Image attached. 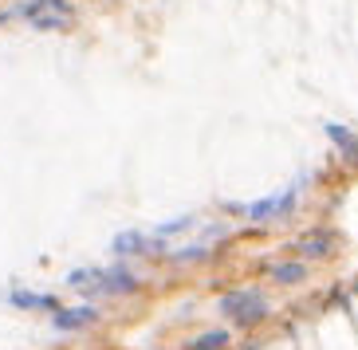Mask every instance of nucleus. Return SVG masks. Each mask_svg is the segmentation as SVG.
<instances>
[{
	"mask_svg": "<svg viewBox=\"0 0 358 350\" xmlns=\"http://www.w3.org/2000/svg\"><path fill=\"white\" fill-rule=\"evenodd\" d=\"M323 134L331 138V146H338V150H343V146H350V142L358 138L355 130H350V126H343V122H327V126H323Z\"/></svg>",
	"mask_w": 358,
	"mask_h": 350,
	"instance_id": "obj_12",
	"label": "nucleus"
},
{
	"mask_svg": "<svg viewBox=\"0 0 358 350\" xmlns=\"http://www.w3.org/2000/svg\"><path fill=\"white\" fill-rule=\"evenodd\" d=\"M99 319V307L91 303H79V307H55L52 311V327L59 335H75V330H87Z\"/></svg>",
	"mask_w": 358,
	"mask_h": 350,
	"instance_id": "obj_6",
	"label": "nucleus"
},
{
	"mask_svg": "<svg viewBox=\"0 0 358 350\" xmlns=\"http://www.w3.org/2000/svg\"><path fill=\"white\" fill-rule=\"evenodd\" d=\"M205 256H209V248L193 245V248H173V252H169V260H173V264H197V260H205Z\"/></svg>",
	"mask_w": 358,
	"mask_h": 350,
	"instance_id": "obj_13",
	"label": "nucleus"
},
{
	"mask_svg": "<svg viewBox=\"0 0 358 350\" xmlns=\"http://www.w3.org/2000/svg\"><path fill=\"white\" fill-rule=\"evenodd\" d=\"M338 158H343V166H347V170H358V138L350 142V146L338 150Z\"/></svg>",
	"mask_w": 358,
	"mask_h": 350,
	"instance_id": "obj_14",
	"label": "nucleus"
},
{
	"mask_svg": "<svg viewBox=\"0 0 358 350\" xmlns=\"http://www.w3.org/2000/svg\"><path fill=\"white\" fill-rule=\"evenodd\" d=\"M12 16L28 20L40 32H59L71 24V4L67 0H24L20 8H12Z\"/></svg>",
	"mask_w": 358,
	"mask_h": 350,
	"instance_id": "obj_2",
	"label": "nucleus"
},
{
	"mask_svg": "<svg viewBox=\"0 0 358 350\" xmlns=\"http://www.w3.org/2000/svg\"><path fill=\"white\" fill-rule=\"evenodd\" d=\"M241 350H260V342H248V347H241Z\"/></svg>",
	"mask_w": 358,
	"mask_h": 350,
	"instance_id": "obj_15",
	"label": "nucleus"
},
{
	"mask_svg": "<svg viewBox=\"0 0 358 350\" xmlns=\"http://www.w3.org/2000/svg\"><path fill=\"white\" fill-rule=\"evenodd\" d=\"M162 236H150V233H138V228H130V233L115 236L110 240V252L115 256H138V252H150V248H158Z\"/></svg>",
	"mask_w": 358,
	"mask_h": 350,
	"instance_id": "obj_8",
	"label": "nucleus"
},
{
	"mask_svg": "<svg viewBox=\"0 0 358 350\" xmlns=\"http://www.w3.org/2000/svg\"><path fill=\"white\" fill-rule=\"evenodd\" d=\"M229 342H232L229 330H224V327H213V330H205V335H197V339H193L185 350H229Z\"/></svg>",
	"mask_w": 358,
	"mask_h": 350,
	"instance_id": "obj_10",
	"label": "nucleus"
},
{
	"mask_svg": "<svg viewBox=\"0 0 358 350\" xmlns=\"http://www.w3.org/2000/svg\"><path fill=\"white\" fill-rule=\"evenodd\" d=\"M268 279L272 287H303L311 279V264L307 260H280V264H268Z\"/></svg>",
	"mask_w": 358,
	"mask_h": 350,
	"instance_id": "obj_7",
	"label": "nucleus"
},
{
	"mask_svg": "<svg viewBox=\"0 0 358 350\" xmlns=\"http://www.w3.org/2000/svg\"><path fill=\"white\" fill-rule=\"evenodd\" d=\"M8 303H12V307H28V311H55V307H59V299H55V296L20 291V287H12V291H8Z\"/></svg>",
	"mask_w": 358,
	"mask_h": 350,
	"instance_id": "obj_9",
	"label": "nucleus"
},
{
	"mask_svg": "<svg viewBox=\"0 0 358 350\" xmlns=\"http://www.w3.org/2000/svg\"><path fill=\"white\" fill-rule=\"evenodd\" d=\"M295 205H299V193L295 189H284V193H268V197H260V201L244 205V217L256 224H272V221H287L295 212Z\"/></svg>",
	"mask_w": 358,
	"mask_h": 350,
	"instance_id": "obj_4",
	"label": "nucleus"
},
{
	"mask_svg": "<svg viewBox=\"0 0 358 350\" xmlns=\"http://www.w3.org/2000/svg\"><path fill=\"white\" fill-rule=\"evenodd\" d=\"M350 296H358V276H355V284H350Z\"/></svg>",
	"mask_w": 358,
	"mask_h": 350,
	"instance_id": "obj_16",
	"label": "nucleus"
},
{
	"mask_svg": "<svg viewBox=\"0 0 358 350\" xmlns=\"http://www.w3.org/2000/svg\"><path fill=\"white\" fill-rule=\"evenodd\" d=\"M292 252L303 256L307 264H311V260L327 264V260H335V256L343 252V233H338V228H307L303 236L292 240Z\"/></svg>",
	"mask_w": 358,
	"mask_h": 350,
	"instance_id": "obj_3",
	"label": "nucleus"
},
{
	"mask_svg": "<svg viewBox=\"0 0 358 350\" xmlns=\"http://www.w3.org/2000/svg\"><path fill=\"white\" fill-rule=\"evenodd\" d=\"M217 311H221V319H229L232 327L256 330L260 323L272 319V299L264 296V287H236V291L221 296Z\"/></svg>",
	"mask_w": 358,
	"mask_h": 350,
	"instance_id": "obj_1",
	"label": "nucleus"
},
{
	"mask_svg": "<svg viewBox=\"0 0 358 350\" xmlns=\"http://www.w3.org/2000/svg\"><path fill=\"white\" fill-rule=\"evenodd\" d=\"M193 224H197V217H193V212H185V217H173V221L158 224V228H154V236H162V240H166V236H178V233H185V228H193Z\"/></svg>",
	"mask_w": 358,
	"mask_h": 350,
	"instance_id": "obj_11",
	"label": "nucleus"
},
{
	"mask_svg": "<svg viewBox=\"0 0 358 350\" xmlns=\"http://www.w3.org/2000/svg\"><path fill=\"white\" fill-rule=\"evenodd\" d=\"M138 284H142V279H138L127 264H110V268H99L95 272L91 291H95V296H130V291H138Z\"/></svg>",
	"mask_w": 358,
	"mask_h": 350,
	"instance_id": "obj_5",
	"label": "nucleus"
}]
</instances>
